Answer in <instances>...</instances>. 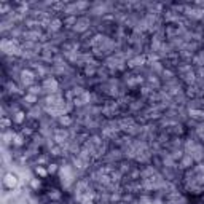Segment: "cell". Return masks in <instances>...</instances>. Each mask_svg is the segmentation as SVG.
I'll return each mask as SVG.
<instances>
[{"mask_svg":"<svg viewBox=\"0 0 204 204\" xmlns=\"http://www.w3.org/2000/svg\"><path fill=\"white\" fill-rule=\"evenodd\" d=\"M18 183H19V179H18L16 174H13V172H7L5 174V177H3V187H5L7 190L16 188Z\"/></svg>","mask_w":204,"mask_h":204,"instance_id":"cell-1","label":"cell"},{"mask_svg":"<svg viewBox=\"0 0 204 204\" xmlns=\"http://www.w3.org/2000/svg\"><path fill=\"white\" fill-rule=\"evenodd\" d=\"M21 80H22V83H24V85L29 86L30 83H34L35 77H34V73H32L30 70H22V72H21Z\"/></svg>","mask_w":204,"mask_h":204,"instance_id":"cell-2","label":"cell"},{"mask_svg":"<svg viewBox=\"0 0 204 204\" xmlns=\"http://www.w3.org/2000/svg\"><path fill=\"white\" fill-rule=\"evenodd\" d=\"M43 88H48L50 91H54L58 88V83H56V80H53V78H46L45 83H43Z\"/></svg>","mask_w":204,"mask_h":204,"instance_id":"cell-3","label":"cell"},{"mask_svg":"<svg viewBox=\"0 0 204 204\" xmlns=\"http://www.w3.org/2000/svg\"><path fill=\"white\" fill-rule=\"evenodd\" d=\"M35 172H37V175H40L41 179H45L46 175L50 174V172H48V169H45L43 166H37V168H35Z\"/></svg>","mask_w":204,"mask_h":204,"instance_id":"cell-4","label":"cell"},{"mask_svg":"<svg viewBox=\"0 0 204 204\" xmlns=\"http://www.w3.org/2000/svg\"><path fill=\"white\" fill-rule=\"evenodd\" d=\"M22 143H24V139H22V136H15V139H13V145L21 147Z\"/></svg>","mask_w":204,"mask_h":204,"instance_id":"cell-5","label":"cell"},{"mask_svg":"<svg viewBox=\"0 0 204 204\" xmlns=\"http://www.w3.org/2000/svg\"><path fill=\"white\" fill-rule=\"evenodd\" d=\"M59 121H61L62 124H66V126H67V124H70V123H72V118H70V117H67V115H64V117L59 118Z\"/></svg>","mask_w":204,"mask_h":204,"instance_id":"cell-6","label":"cell"},{"mask_svg":"<svg viewBox=\"0 0 204 204\" xmlns=\"http://www.w3.org/2000/svg\"><path fill=\"white\" fill-rule=\"evenodd\" d=\"M2 124H3V128H5V129H8V128L11 126V121H10L7 117H3V118H2Z\"/></svg>","mask_w":204,"mask_h":204,"instance_id":"cell-7","label":"cell"},{"mask_svg":"<svg viewBox=\"0 0 204 204\" xmlns=\"http://www.w3.org/2000/svg\"><path fill=\"white\" fill-rule=\"evenodd\" d=\"M22 120H24V112H18L16 117H15V121H16V123H21Z\"/></svg>","mask_w":204,"mask_h":204,"instance_id":"cell-8","label":"cell"},{"mask_svg":"<svg viewBox=\"0 0 204 204\" xmlns=\"http://www.w3.org/2000/svg\"><path fill=\"white\" fill-rule=\"evenodd\" d=\"M32 187H34V188H40V180L38 179H34V180H32Z\"/></svg>","mask_w":204,"mask_h":204,"instance_id":"cell-9","label":"cell"},{"mask_svg":"<svg viewBox=\"0 0 204 204\" xmlns=\"http://www.w3.org/2000/svg\"><path fill=\"white\" fill-rule=\"evenodd\" d=\"M59 26H61V21H59V19H56V21L53 22V29H54V30H58Z\"/></svg>","mask_w":204,"mask_h":204,"instance_id":"cell-10","label":"cell"},{"mask_svg":"<svg viewBox=\"0 0 204 204\" xmlns=\"http://www.w3.org/2000/svg\"><path fill=\"white\" fill-rule=\"evenodd\" d=\"M56 171V164H50V168H48V172L51 174V172H54Z\"/></svg>","mask_w":204,"mask_h":204,"instance_id":"cell-11","label":"cell"}]
</instances>
